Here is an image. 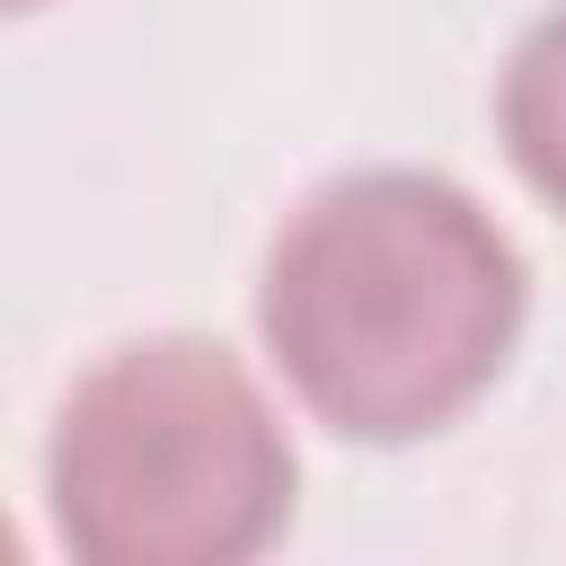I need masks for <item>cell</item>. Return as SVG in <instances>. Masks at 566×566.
I'll use <instances>...</instances> for the list:
<instances>
[{"instance_id":"6da1fadb","label":"cell","mask_w":566,"mask_h":566,"mask_svg":"<svg viewBox=\"0 0 566 566\" xmlns=\"http://www.w3.org/2000/svg\"><path fill=\"white\" fill-rule=\"evenodd\" d=\"M248 327L301 424L416 451L504 389L531 336V256L451 168L371 159L318 177L265 230Z\"/></svg>"},{"instance_id":"7a4b0ae2","label":"cell","mask_w":566,"mask_h":566,"mask_svg":"<svg viewBox=\"0 0 566 566\" xmlns=\"http://www.w3.org/2000/svg\"><path fill=\"white\" fill-rule=\"evenodd\" d=\"M35 504L62 566H265L301 513L292 407L203 327L124 336L53 398Z\"/></svg>"},{"instance_id":"3957f363","label":"cell","mask_w":566,"mask_h":566,"mask_svg":"<svg viewBox=\"0 0 566 566\" xmlns=\"http://www.w3.org/2000/svg\"><path fill=\"white\" fill-rule=\"evenodd\" d=\"M486 124H495V150L513 168V186L566 221V0H548L495 62V88H486Z\"/></svg>"},{"instance_id":"277c9868","label":"cell","mask_w":566,"mask_h":566,"mask_svg":"<svg viewBox=\"0 0 566 566\" xmlns=\"http://www.w3.org/2000/svg\"><path fill=\"white\" fill-rule=\"evenodd\" d=\"M9 9H18V18H27V9H44V0H9Z\"/></svg>"}]
</instances>
